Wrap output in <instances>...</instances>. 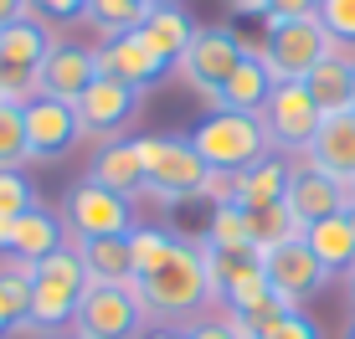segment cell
Returning a JSON list of instances; mask_svg holds the SVG:
<instances>
[{
  "label": "cell",
  "instance_id": "603a6c76",
  "mask_svg": "<svg viewBox=\"0 0 355 339\" xmlns=\"http://www.w3.org/2000/svg\"><path fill=\"white\" fill-rule=\"evenodd\" d=\"M304 241H309V252L324 262V273H350L355 268V226L350 216H324V221H314L309 232H299Z\"/></svg>",
  "mask_w": 355,
  "mask_h": 339
},
{
  "label": "cell",
  "instance_id": "7c38bea8",
  "mask_svg": "<svg viewBox=\"0 0 355 339\" xmlns=\"http://www.w3.org/2000/svg\"><path fill=\"white\" fill-rule=\"evenodd\" d=\"M288 216H293V226L299 232H309L314 221H324V216H340V211H350V190L340 185V180H329L324 170H314V165H293L288 170Z\"/></svg>",
  "mask_w": 355,
  "mask_h": 339
},
{
  "label": "cell",
  "instance_id": "4fadbf2b",
  "mask_svg": "<svg viewBox=\"0 0 355 339\" xmlns=\"http://www.w3.org/2000/svg\"><path fill=\"white\" fill-rule=\"evenodd\" d=\"M72 113H78V134L108 139V134H119L124 124H134V113H139V93L124 88V82H114V77H98L93 88L72 103Z\"/></svg>",
  "mask_w": 355,
  "mask_h": 339
},
{
  "label": "cell",
  "instance_id": "83f0119b",
  "mask_svg": "<svg viewBox=\"0 0 355 339\" xmlns=\"http://www.w3.org/2000/svg\"><path fill=\"white\" fill-rule=\"evenodd\" d=\"M26 160H31V144H26V108L0 103V170H21Z\"/></svg>",
  "mask_w": 355,
  "mask_h": 339
},
{
  "label": "cell",
  "instance_id": "cb8c5ba5",
  "mask_svg": "<svg viewBox=\"0 0 355 339\" xmlns=\"http://www.w3.org/2000/svg\"><path fill=\"white\" fill-rule=\"evenodd\" d=\"M268 93H273V72L263 67V57H242V67L227 77L222 98H216V108H227V113H263Z\"/></svg>",
  "mask_w": 355,
  "mask_h": 339
},
{
  "label": "cell",
  "instance_id": "8d00e7d4",
  "mask_svg": "<svg viewBox=\"0 0 355 339\" xmlns=\"http://www.w3.org/2000/svg\"><path fill=\"white\" fill-rule=\"evenodd\" d=\"M31 16V6H26V0H0V31H6V26H16V21H26Z\"/></svg>",
  "mask_w": 355,
  "mask_h": 339
},
{
  "label": "cell",
  "instance_id": "f6af8a7d",
  "mask_svg": "<svg viewBox=\"0 0 355 339\" xmlns=\"http://www.w3.org/2000/svg\"><path fill=\"white\" fill-rule=\"evenodd\" d=\"M345 339H355V324H350V329H345Z\"/></svg>",
  "mask_w": 355,
  "mask_h": 339
},
{
  "label": "cell",
  "instance_id": "d4e9b609",
  "mask_svg": "<svg viewBox=\"0 0 355 339\" xmlns=\"http://www.w3.org/2000/svg\"><path fill=\"white\" fill-rule=\"evenodd\" d=\"M350 82H355V62L345 52H329L324 62L304 77V88H309V98L320 103V113H345L350 108Z\"/></svg>",
  "mask_w": 355,
  "mask_h": 339
},
{
  "label": "cell",
  "instance_id": "7dc6e473",
  "mask_svg": "<svg viewBox=\"0 0 355 339\" xmlns=\"http://www.w3.org/2000/svg\"><path fill=\"white\" fill-rule=\"evenodd\" d=\"M350 205H355V185H350Z\"/></svg>",
  "mask_w": 355,
  "mask_h": 339
},
{
  "label": "cell",
  "instance_id": "7bdbcfd3",
  "mask_svg": "<svg viewBox=\"0 0 355 339\" xmlns=\"http://www.w3.org/2000/svg\"><path fill=\"white\" fill-rule=\"evenodd\" d=\"M350 113H355V82H350Z\"/></svg>",
  "mask_w": 355,
  "mask_h": 339
},
{
  "label": "cell",
  "instance_id": "e575fe53",
  "mask_svg": "<svg viewBox=\"0 0 355 339\" xmlns=\"http://www.w3.org/2000/svg\"><path fill=\"white\" fill-rule=\"evenodd\" d=\"M26 6L36 21H72V16H83L88 0H26Z\"/></svg>",
  "mask_w": 355,
  "mask_h": 339
},
{
  "label": "cell",
  "instance_id": "6da1fadb",
  "mask_svg": "<svg viewBox=\"0 0 355 339\" xmlns=\"http://www.w3.org/2000/svg\"><path fill=\"white\" fill-rule=\"evenodd\" d=\"M134 293H139V304H144L150 319H191V313H201V304L211 298L201 241L180 237L160 268H150V273L134 277Z\"/></svg>",
  "mask_w": 355,
  "mask_h": 339
},
{
  "label": "cell",
  "instance_id": "4dcf8cb0",
  "mask_svg": "<svg viewBox=\"0 0 355 339\" xmlns=\"http://www.w3.org/2000/svg\"><path fill=\"white\" fill-rule=\"evenodd\" d=\"M31 205H36V190L26 185V175H21V170H0V216L16 221V216H26Z\"/></svg>",
  "mask_w": 355,
  "mask_h": 339
},
{
  "label": "cell",
  "instance_id": "277c9868",
  "mask_svg": "<svg viewBox=\"0 0 355 339\" xmlns=\"http://www.w3.org/2000/svg\"><path fill=\"white\" fill-rule=\"evenodd\" d=\"M191 144L216 180H237L242 170H252L268 154V129H263V113H227V108H216L211 118H201Z\"/></svg>",
  "mask_w": 355,
  "mask_h": 339
},
{
  "label": "cell",
  "instance_id": "52a82bcc",
  "mask_svg": "<svg viewBox=\"0 0 355 339\" xmlns=\"http://www.w3.org/2000/svg\"><path fill=\"white\" fill-rule=\"evenodd\" d=\"M57 216H62L72 247H78V241H93V237H129V232H134L129 196H114V190L93 185L88 175H83L78 185H67L62 211H57Z\"/></svg>",
  "mask_w": 355,
  "mask_h": 339
},
{
  "label": "cell",
  "instance_id": "4316f807",
  "mask_svg": "<svg viewBox=\"0 0 355 339\" xmlns=\"http://www.w3.org/2000/svg\"><path fill=\"white\" fill-rule=\"evenodd\" d=\"M206 247H258L252 226H248V211L237 201H216L211 226H206Z\"/></svg>",
  "mask_w": 355,
  "mask_h": 339
},
{
  "label": "cell",
  "instance_id": "f1b7e54d",
  "mask_svg": "<svg viewBox=\"0 0 355 339\" xmlns=\"http://www.w3.org/2000/svg\"><path fill=\"white\" fill-rule=\"evenodd\" d=\"M180 241V232H160V226H134L129 232V252H134V277L160 268V262L170 257V247Z\"/></svg>",
  "mask_w": 355,
  "mask_h": 339
},
{
  "label": "cell",
  "instance_id": "bcb514c9",
  "mask_svg": "<svg viewBox=\"0 0 355 339\" xmlns=\"http://www.w3.org/2000/svg\"><path fill=\"white\" fill-rule=\"evenodd\" d=\"M150 6H170V0H150Z\"/></svg>",
  "mask_w": 355,
  "mask_h": 339
},
{
  "label": "cell",
  "instance_id": "ba28073f",
  "mask_svg": "<svg viewBox=\"0 0 355 339\" xmlns=\"http://www.w3.org/2000/svg\"><path fill=\"white\" fill-rule=\"evenodd\" d=\"M242 57H248V46H242L227 26H196V36H191L186 57L175 62V72L186 77L191 93H201L206 103H216L222 88H227V77L242 67Z\"/></svg>",
  "mask_w": 355,
  "mask_h": 339
},
{
  "label": "cell",
  "instance_id": "f35d334b",
  "mask_svg": "<svg viewBox=\"0 0 355 339\" xmlns=\"http://www.w3.org/2000/svg\"><path fill=\"white\" fill-rule=\"evenodd\" d=\"M232 10H242V16H268V0H227Z\"/></svg>",
  "mask_w": 355,
  "mask_h": 339
},
{
  "label": "cell",
  "instance_id": "3957f363",
  "mask_svg": "<svg viewBox=\"0 0 355 339\" xmlns=\"http://www.w3.org/2000/svg\"><path fill=\"white\" fill-rule=\"evenodd\" d=\"M134 149H139V165H144V190L165 205L206 196L216 185V175L196 154L191 134H144V139H134Z\"/></svg>",
  "mask_w": 355,
  "mask_h": 339
},
{
  "label": "cell",
  "instance_id": "d6986e66",
  "mask_svg": "<svg viewBox=\"0 0 355 339\" xmlns=\"http://www.w3.org/2000/svg\"><path fill=\"white\" fill-rule=\"evenodd\" d=\"M67 247V226H62V216L57 211H46L42 201L31 205L26 216H16V226H10V257L16 262H42V257H52V252H62Z\"/></svg>",
  "mask_w": 355,
  "mask_h": 339
},
{
  "label": "cell",
  "instance_id": "b9f144b4",
  "mask_svg": "<svg viewBox=\"0 0 355 339\" xmlns=\"http://www.w3.org/2000/svg\"><path fill=\"white\" fill-rule=\"evenodd\" d=\"M350 304H355V268H350Z\"/></svg>",
  "mask_w": 355,
  "mask_h": 339
},
{
  "label": "cell",
  "instance_id": "ab89813d",
  "mask_svg": "<svg viewBox=\"0 0 355 339\" xmlns=\"http://www.w3.org/2000/svg\"><path fill=\"white\" fill-rule=\"evenodd\" d=\"M139 339H186V329H170V324H155V329H144Z\"/></svg>",
  "mask_w": 355,
  "mask_h": 339
},
{
  "label": "cell",
  "instance_id": "30bf717a",
  "mask_svg": "<svg viewBox=\"0 0 355 339\" xmlns=\"http://www.w3.org/2000/svg\"><path fill=\"white\" fill-rule=\"evenodd\" d=\"M258 257H263V277H268V288H273V293L284 298L288 309L309 304V298H314V293H320V288L329 283L324 262L309 252V241H304V237L273 241V247H263Z\"/></svg>",
  "mask_w": 355,
  "mask_h": 339
},
{
  "label": "cell",
  "instance_id": "e0dca14e",
  "mask_svg": "<svg viewBox=\"0 0 355 339\" xmlns=\"http://www.w3.org/2000/svg\"><path fill=\"white\" fill-rule=\"evenodd\" d=\"M309 165L314 170H324L329 180H340V185H355V113L345 108V113H324V124H320V134H314L309 149Z\"/></svg>",
  "mask_w": 355,
  "mask_h": 339
},
{
  "label": "cell",
  "instance_id": "9c48e42d",
  "mask_svg": "<svg viewBox=\"0 0 355 339\" xmlns=\"http://www.w3.org/2000/svg\"><path fill=\"white\" fill-rule=\"evenodd\" d=\"M144 304L139 293H134V283H93L88 293H83V309L78 319H72V329L78 339H139L144 334Z\"/></svg>",
  "mask_w": 355,
  "mask_h": 339
},
{
  "label": "cell",
  "instance_id": "8fae6325",
  "mask_svg": "<svg viewBox=\"0 0 355 339\" xmlns=\"http://www.w3.org/2000/svg\"><path fill=\"white\" fill-rule=\"evenodd\" d=\"M320 124H324V113H320V103L309 98L304 82H273V93H268V103H263L268 144L304 154L314 144V134H320Z\"/></svg>",
  "mask_w": 355,
  "mask_h": 339
},
{
  "label": "cell",
  "instance_id": "7a4b0ae2",
  "mask_svg": "<svg viewBox=\"0 0 355 339\" xmlns=\"http://www.w3.org/2000/svg\"><path fill=\"white\" fill-rule=\"evenodd\" d=\"M31 313H26V324H21L16 334H57V329H67L72 319H78V309H83V293H88V273H83V262H78V247H62V252H52V257H42V262H31Z\"/></svg>",
  "mask_w": 355,
  "mask_h": 339
},
{
  "label": "cell",
  "instance_id": "5bb4252c",
  "mask_svg": "<svg viewBox=\"0 0 355 339\" xmlns=\"http://www.w3.org/2000/svg\"><path fill=\"white\" fill-rule=\"evenodd\" d=\"M93 67H98V77H114V82H124V88H134V93L155 88V82L165 77V67L144 52L139 36H103V42L93 46Z\"/></svg>",
  "mask_w": 355,
  "mask_h": 339
},
{
  "label": "cell",
  "instance_id": "c3c4849f",
  "mask_svg": "<svg viewBox=\"0 0 355 339\" xmlns=\"http://www.w3.org/2000/svg\"><path fill=\"white\" fill-rule=\"evenodd\" d=\"M72 339H78V334H72Z\"/></svg>",
  "mask_w": 355,
  "mask_h": 339
},
{
  "label": "cell",
  "instance_id": "9a60e30c",
  "mask_svg": "<svg viewBox=\"0 0 355 339\" xmlns=\"http://www.w3.org/2000/svg\"><path fill=\"white\" fill-rule=\"evenodd\" d=\"M93 82H98V67H93V52H88V46L57 42L52 52H46V62H42V98L72 108L83 93L93 88Z\"/></svg>",
  "mask_w": 355,
  "mask_h": 339
},
{
  "label": "cell",
  "instance_id": "7402d4cb",
  "mask_svg": "<svg viewBox=\"0 0 355 339\" xmlns=\"http://www.w3.org/2000/svg\"><path fill=\"white\" fill-rule=\"evenodd\" d=\"M78 262L88 273V283H134V252H129V237H93V241H78Z\"/></svg>",
  "mask_w": 355,
  "mask_h": 339
},
{
  "label": "cell",
  "instance_id": "ee69618b",
  "mask_svg": "<svg viewBox=\"0 0 355 339\" xmlns=\"http://www.w3.org/2000/svg\"><path fill=\"white\" fill-rule=\"evenodd\" d=\"M345 216H350V226H355V205H350V211H345Z\"/></svg>",
  "mask_w": 355,
  "mask_h": 339
},
{
  "label": "cell",
  "instance_id": "d6a6232c",
  "mask_svg": "<svg viewBox=\"0 0 355 339\" xmlns=\"http://www.w3.org/2000/svg\"><path fill=\"white\" fill-rule=\"evenodd\" d=\"M252 339H324V334H320V324H314L304 309H284L273 324H263Z\"/></svg>",
  "mask_w": 355,
  "mask_h": 339
},
{
  "label": "cell",
  "instance_id": "836d02e7",
  "mask_svg": "<svg viewBox=\"0 0 355 339\" xmlns=\"http://www.w3.org/2000/svg\"><path fill=\"white\" fill-rule=\"evenodd\" d=\"M309 16H320V0H268L263 21H309Z\"/></svg>",
  "mask_w": 355,
  "mask_h": 339
},
{
  "label": "cell",
  "instance_id": "8992f818",
  "mask_svg": "<svg viewBox=\"0 0 355 339\" xmlns=\"http://www.w3.org/2000/svg\"><path fill=\"white\" fill-rule=\"evenodd\" d=\"M329 52H340V46L329 42L320 16H309V21H268V36L252 57H263L273 82H304Z\"/></svg>",
  "mask_w": 355,
  "mask_h": 339
},
{
  "label": "cell",
  "instance_id": "5b68a950",
  "mask_svg": "<svg viewBox=\"0 0 355 339\" xmlns=\"http://www.w3.org/2000/svg\"><path fill=\"white\" fill-rule=\"evenodd\" d=\"M52 46H57L52 31H46L36 16L0 31V103L26 108V103L42 98V62H46Z\"/></svg>",
  "mask_w": 355,
  "mask_h": 339
},
{
  "label": "cell",
  "instance_id": "ffe728a7",
  "mask_svg": "<svg viewBox=\"0 0 355 339\" xmlns=\"http://www.w3.org/2000/svg\"><path fill=\"white\" fill-rule=\"evenodd\" d=\"M88 180H93V185H103V190H114V196H139V190H144V165H139L134 139L98 144V154L88 165Z\"/></svg>",
  "mask_w": 355,
  "mask_h": 339
},
{
  "label": "cell",
  "instance_id": "d590c367",
  "mask_svg": "<svg viewBox=\"0 0 355 339\" xmlns=\"http://www.w3.org/2000/svg\"><path fill=\"white\" fill-rule=\"evenodd\" d=\"M186 339H242L237 329H232V319H196Z\"/></svg>",
  "mask_w": 355,
  "mask_h": 339
},
{
  "label": "cell",
  "instance_id": "60d3db41",
  "mask_svg": "<svg viewBox=\"0 0 355 339\" xmlns=\"http://www.w3.org/2000/svg\"><path fill=\"white\" fill-rule=\"evenodd\" d=\"M10 226H16V221H6V216H0V247H10Z\"/></svg>",
  "mask_w": 355,
  "mask_h": 339
},
{
  "label": "cell",
  "instance_id": "1f68e13d",
  "mask_svg": "<svg viewBox=\"0 0 355 339\" xmlns=\"http://www.w3.org/2000/svg\"><path fill=\"white\" fill-rule=\"evenodd\" d=\"M320 26L335 46H355V0H320Z\"/></svg>",
  "mask_w": 355,
  "mask_h": 339
},
{
  "label": "cell",
  "instance_id": "2e32d148",
  "mask_svg": "<svg viewBox=\"0 0 355 339\" xmlns=\"http://www.w3.org/2000/svg\"><path fill=\"white\" fill-rule=\"evenodd\" d=\"M134 36L144 42V52H150L160 67H175L180 57H186L191 36H196V16L180 6V0H170V6H150V16H144V26Z\"/></svg>",
  "mask_w": 355,
  "mask_h": 339
},
{
  "label": "cell",
  "instance_id": "f546056e",
  "mask_svg": "<svg viewBox=\"0 0 355 339\" xmlns=\"http://www.w3.org/2000/svg\"><path fill=\"white\" fill-rule=\"evenodd\" d=\"M248 226H252V241H258V252L273 247V241L299 237V226H293L288 205H258V211H248Z\"/></svg>",
  "mask_w": 355,
  "mask_h": 339
},
{
  "label": "cell",
  "instance_id": "484cf974",
  "mask_svg": "<svg viewBox=\"0 0 355 339\" xmlns=\"http://www.w3.org/2000/svg\"><path fill=\"white\" fill-rule=\"evenodd\" d=\"M83 16L103 36H134L144 26V16H150V0H88Z\"/></svg>",
  "mask_w": 355,
  "mask_h": 339
},
{
  "label": "cell",
  "instance_id": "74e56055",
  "mask_svg": "<svg viewBox=\"0 0 355 339\" xmlns=\"http://www.w3.org/2000/svg\"><path fill=\"white\" fill-rule=\"evenodd\" d=\"M16 329H21V313H16V304H10L6 293H0V339L16 334Z\"/></svg>",
  "mask_w": 355,
  "mask_h": 339
},
{
  "label": "cell",
  "instance_id": "ac0fdd59",
  "mask_svg": "<svg viewBox=\"0 0 355 339\" xmlns=\"http://www.w3.org/2000/svg\"><path fill=\"white\" fill-rule=\"evenodd\" d=\"M78 139V113L67 103L52 98H36L26 103V144H31V160H62Z\"/></svg>",
  "mask_w": 355,
  "mask_h": 339
},
{
  "label": "cell",
  "instance_id": "44dd1931",
  "mask_svg": "<svg viewBox=\"0 0 355 339\" xmlns=\"http://www.w3.org/2000/svg\"><path fill=\"white\" fill-rule=\"evenodd\" d=\"M288 160H278V154H263L252 170H242L237 180H232V201L242 205V211H258V205H284L288 196Z\"/></svg>",
  "mask_w": 355,
  "mask_h": 339
}]
</instances>
